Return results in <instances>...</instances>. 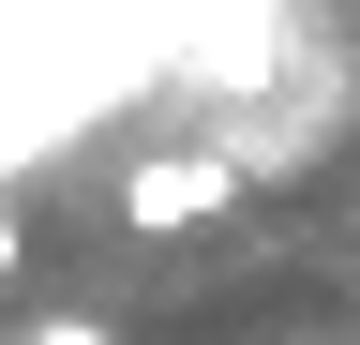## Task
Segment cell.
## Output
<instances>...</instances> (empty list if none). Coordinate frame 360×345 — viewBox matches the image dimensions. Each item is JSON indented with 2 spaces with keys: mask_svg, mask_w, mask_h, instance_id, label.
<instances>
[{
  "mask_svg": "<svg viewBox=\"0 0 360 345\" xmlns=\"http://www.w3.org/2000/svg\"><path fill=\"white\" fill-rule=\"evenodd\" d=\"M240 181H255L240 150H150V165L120 181V226H135V240H165V226H210V210H240Z\"/></svg>",
  "mask_w": 360,
  "mask_h": 345,
  "instance_id": "obj_1",
  "label": "cell"
},
{
  "mask_svg": "<svg viewBox=\"0 0 360 345\" xmlns=\"http://www.w3.org/2000/svg\"><path fill=\"white\" fill-rule=\"evenodd\" d=\"M30 345H120V330H105V315H45Z\"/></svg>",
  "mask_w": 360,
  "mask_h": 345,
  "instance_id": "obj_2",
  "label": "cell"
},
{
  "mask_svg": "<svg viewBox=\"0 0 360 345\" xmlns=\"http://www.w3.org/2000/svg\"><path fill=\"white\" fill-rule=\"evenodd\" d=\"M15 271H30V226H15V210H0V285H15Z\"/></svg>",
  "mask_w": 360,
  "mask_h": 345,
  "instance_id": "obj_3",
  "label": "cell"
},
{
  "mask_svg": "<svg viewBox=\"0 0 360 345\" xmlns=\"http://www.w3.org/2000/svg\"><path fill=\"white\" fill-rule=\"evenodd\" d=\"M345 240H360V195H345Z\"/></svg>",
  "mask_w": 360,
  "mask_h": 345,
  "instance_id": "obj_4",
  "label": "cell"
}]
</instances>
